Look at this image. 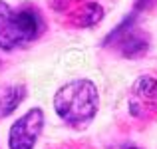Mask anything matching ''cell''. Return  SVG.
Instances as JSON below:
<instances>
[{"label":"cell","mask_w":157,"mask_h":149,"mask_svg":"<svg viewBox=\"0 0 157 149\" xmlns=\"http://www.w3.org/2000/svg\"><path fill=\"white\" fill-rule=\"evenodd\" d=\"M100 96L94 82L80 78L64 84L54 96V109L58 117L74 129H84L98 113Z\"/></svg>","instance_id":"1"},{"label":"cell","mask_w":157,"mask_h":149,"mask_svg":"<svg viewBox=\"0 0 157 149\" xmlns=\"http://www.w3.org/2000/svg\"><path fill=\"white\" fill-rule=\"evenodd\" d=\"M133 20H135V14H131L129 18H125L109 36L104 40V46H117L119 54L125 58H139L147 52L149 48V40H147L145 34L135 30L133 26Z\"/></svg>","instance_id":"4"},{"label":"cell","mask_w":157,"mask_h":149,"mask_svg":"<svg viewBox=\"0 0 157 149\" xmlns=\"http://www.w3.org/2000/svg\"><path fill=\"white\" fill-rule=\"evenodd\" d=\"M44 129V111L32 107L30 111L18 117L8 131V147L10 149H34L40 133Z\"/></svg>","instance_id":"3"},{"label":"cell","mask_w":157,"mask_h":149,"mask_svg":"<svg viewBox=\"0 0 157 149\" xmlns=\"http://www.w3.org/2000/svg\"><path fill=\"white\" fill-rule=\"evenodd\" d=\"M26 97V88L22 84H12L0 90V117L10 115Z\"/></svg>","instance_id":"6"},{"label":"cell","mask_w":157,"mask_h":149,"mask_svg":"<svg viewBox=\"0 0 157 149\" xmlns=\"http://www.w3.org/2000/svg\"><path fill=\"white\" fill-rule=\"evenodd\" d=\"M101 18H104V8L96 2H86L84 6H80V10L74 14L72 22L80 28H88V26L98 24Z\"/></svg>","instance_id":"7"},{"label":"cell","mask_w":157,"mask_h":149,"mask_svg":"<svg viewBox=\"0 0 157 149\" xmlns=\"http://www.w3.org/2000/svg\"><path fill=\"white\" fill-rule=\"evenodd\" d=\"M129 111L139 119L157 115V74L137 78L129 94Z\"/></svg>","instance_id":"5"},{"label":"cell","mask_w":157,"mask_h":149,"mask_svg":"<svg viewBox=\"0 0 157 149\" xmlns=\"http://www.w3.org/2000/svg\"><path fill=\"white\" fill-rule=\"evenodd\" d=\"M123 149H139V147H123Z\"/></svg>","instance_id":"9"},{"label":"cell","mask_w":157,"mask_h":149,"mask_svg":"<svg viewBox=\"0 0 157 149\" xmlns=\"http://www.w3.org/2000/svg\"><path fill=\"white\" fill-rule=\"evenodd\" d=\"M44 30V20L34 8H12L0 0V48L12 52L32 44Z\"/></svg>","instance_id":"2"},{"label":"cell","mask_w":157,"mask_h":149,"mask_svg":"<svg viewBox=\"0 0 157 149\" xmlns=\"http://www.w3.org/2000/svg\"><path fill=\"white\" fill-rule=\"evenodd\" d=\"M74 2H78V0H56V4H54V6H56L58 10H62V8H70Z\"/></svg>","instance_id":"8"}]
</instances>
